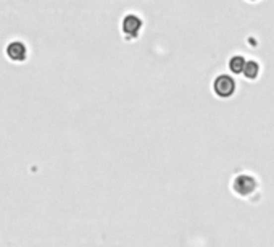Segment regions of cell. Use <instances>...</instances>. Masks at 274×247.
I'll list each match as a JSON object with an SVG mask.
<instances>
[{
	"label": "cell",
	"mask_w": 274,
	"mask_h": 247,
	"mask_svg": "<svg viewBox=\"0 0 274 247\" xmlns=\"http://www.w3.org/2000/svg\"><path fill=\"white\" fill-rule=\"evenodd\" d=\"M213 90L218 97H231L236 90V81L232 80L231 76L227 75H221L218 76L213 82Z\"/></svg>",
	"instance_id": "6da1fadb"
},
{
	"label": "cell",
	"mask_w": 274,
	"mask_h": 247,
	"mask_svg": "<svg viewBox=\"0 0 274 247\" xmlns=\"http://www.w3.org/2000/svg\"><path fill=\"white\" fill-rule=\"evenodd\" d=\"M5 54L8 60L15 63H21V62H26V58H28V47H26V44L23 41H11L6 45Z\"/></svg>",
	"instance_id": "7a4b0ae2"
},
{
	"label": "cell",
	"mask_w": 274,
	"mask_h": 247,
	"mask_svg": "<svg viewBox=\"0 0 274 247\" xmlns=\"http://www.w3.org/2000/svg\"><path fill=\"white\" fill-rule=\"evenodd\" d=\"M257 183L252 176H247V174H240L234 181V191H236L239 196H250V194L255 191Z\"/></svg>",
	"instance_id": "3957f363"
},
{
	"label": "cell",
	"mask_w": 274,
	"mask_h": 247,
	"mask_svg": "<svg viewBox=\"0 0 274 247\" xmlns=\"http://www.w3.org/2000/svg\"><path fill=\"white\" fill-rule=\"evenodd\" d=\"M142 26L140 18H137L136 15H128L125 19H123V31L129 36H137Z\"/></svg>",
	"instance_id": "277c9868"
},
{
	"label": "cell",
	"mask_w": 274,
	"mask_h": 247,
	"mask_svg": "<svg viewBox=\"0 0 274 247\" xmlns=\"http://www.w3.org/2000/svg\"><path fill=\"white\" fill-rule=\"evenodd\" d=\"M245 58L242 55H236L232 57L229 60V70L232 71V73H244V68H245Z\"/></svg>",
	"instance_id": "5b68a950"
},
{
	"label": "cell",
	"mask_w": 274,
	"mask_h": 247,
	"mask_svg": "<svg viewBox=\"0 0 274 247\" xmlns=\"http://www.w3.org/2000/svg\"><path fill=\"white\" fill-rule=\"evenodd\" d=\"M260 73V65L257 62H247L244 68V76L247 80H255Z\"/></svg>",
	"instance_id": "8992f818"
}]
</instances>
